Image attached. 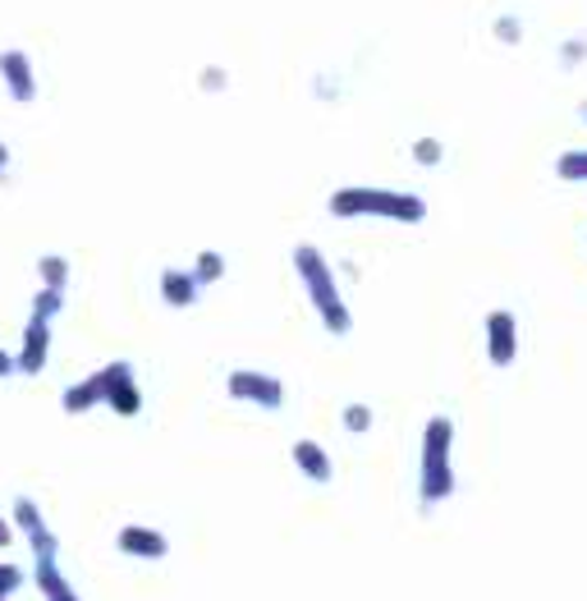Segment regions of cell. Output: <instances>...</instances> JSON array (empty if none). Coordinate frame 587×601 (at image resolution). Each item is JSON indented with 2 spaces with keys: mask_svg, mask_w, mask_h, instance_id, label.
<instances>
[{
  "mask_svg": "<svg viewBox=\"0 0 587 601\" xmlns=\"http://www.w3.org/2000/svg\"><path fill=\"white\" fill-rule=\"evenodd\" d=\"M106 404L120 413V418H134V413L143 408V391L134 382V367L129 363H110L106 367Z\"/></svg>",
  "mask_w": 587,
  "mask_h": 601,
  "instance_id": "cell-5",
  "label": "cell"
},
{
  "mask_svg": "<svg viewBox=\"0 0 587 601\" xmlns=\"http://www.w3.org/2000/svg\"><path fill=\"white\" fill-rule=\"evenodd\" d=\"M10 523H14V538H23L32 546V555H60V538H56V529L47 523L42 505H37L32 496H14Z\"/></svg>",
  "mask_w": 587,
  "mask_h": 601,
  "instance_id": "cell-1",
  "label": "cell"
},
{
  "mask_svg": "<svg viewBox=\"0 0 587 601\" xmlns=\"http://www.w3.org/2000/svg\"><path fill=\"white\" fill-rule=\"evenodd\" d=\"M294 460L312 473V477H331V464H326V455H322V450L317 445H312V441H303L299 450H294Z\"/></svg>",
  "mask_w": 587,
  "mask_h": 601,
  "instance_id": "cell-13",
  "label": "cell"
},
{
  "mask_svg": "<svg viewBox=\"0 0 587 601\" xmlns=\"http://www.w3.org/2000/svg\"><path fill=\"white\" fill-rule=\"evenodd\" d=\"M65 304H69V294H65V289H47V285H42V289L32 294V313H37V317H47V322H56V317L65 313Z\"/></svg>",
  "mask_w": 587,
  "mask_h": 601,
  "instance_id": "cell-12",
  "label": "cell"
},
{
  "mask_svg": "<svg viewBox=\"0 0 587 601\" xmlns=\"http://www.w3.org/2000/svg\"><path fill=\"white\" fill-rule=\"evenodd\" d=\"M10 161H14V157H10V142L0 138V184H10Z\"/></svg>",
  "mask_w": 587,
  "mask_h": 601,
  "instance_id": "cell-16",
  "label": "cell"
},
{
  "mask_svg": "<svg viewBox=\"0 0 587 601\" xmlns=\"http://www.w3.org/2000/svg\"><path fill=\"white\" fill-rule=\"evenodd\" d=\"M299 267H303V276H307V285H312V298H317V308L326 313V322H331L335 331H344L349 322H344V308H340V298H335V289H331V276H326V267H322V257L312 253V248H303V253H299Z\"/></svg>",
  "mask_w": 587,
  "mask_h": 601,
  "instance_id": "cell-4",
  "label": "cell"
},
{
  "mask_svg": "<svg viewBox=\"0 0 587 601\" xmlns=\"http://www.w3.org/2000/svg\"><path fill=\"white\" fill-rule=\"evenodd\" d=\"M97 404H106V367L92 372L88 382H78V386H69V391L60 395V408H65V413H88V408H97Z\"/></svg>",
  "mask_w": 587,
  "mask_h": 601,
  "instance_id": "cell-9",
  "label": "cell"
},
{
  "mask_svg": "<svg viewBox=\"0 0 587 601\" xmlns=\"http://www.w3.org/2000/svg\"><path fill=\"white\" fill-rule=\"evenodd\" d=\"M32 588L42 597H51V601H74L78 597V588L60 570V555H32Z\"/></svg>",
  "mask_w": 587,
  "mask_h": 601,
  "instance_id": "cell-6",
  "label": "cell"
},
{
  "mask_svg": "<svg viewBox=\"0 0 587 601\" xmlns=\"http://www.w3.org/2000/svg\"><path fill=\"white\" fill-rule=\"evenodd\" d=\"M23 583H28V574H23L19 565H10V560H0V601L14 597Z\"/></svg>",
  "mask_w": 587,
  "mask_h": 601,
  "instance_id": "cell-14",
  "label": "cell"
},
{
  "mask_svg": "<svg viewBox=\"0 0 587 601\" xmlns=\"http://www.w3.org/2000/svg\"><path fill=\"white\" fill-rule=\"evenodd\" d=\"M10 372H14V354L0 349V377H10Z\"/></svg>",
  "mask_w": 587,
  "mask_h": 601,
  "instance_id": "cell-18",
  "label": "cell"
},
{
  "mask_svg": "<svg viewBox=\"0 0 587 601\" xmlns=\"http://www.w3.org/2000/svg\"><path fill=\"white\" fill-rule=\"evenodd\" d=\"M229 395L239 400H257V404H281V382L276 377H257V372H234L229 377Z\"/></svg>",
  "mask_w": 587,
  "mask_h": 601,
  "instance_id": "cell-8",
  "label": "cell"
},
{
  "mask_svg": "<svg viewBox=\"0 0 587 601\" xmlns=\"http://www.w3.org/2000/svg\"><path fill=\"white\" fill-rule=\"evenodd\" d=\"M193 289H198V280H193V276H179V272L162 276V294H166V304H175V308L193 304Z\"/></svg>",
  "mask_w": 587,
  "mask_h": 601,
  "instance_id": "cell-11",
  "label": "cell"
},
{
  "mask_svg": "<svg viewBox=\"0 0 587 601\" xmlns=\"http://www.w3.org/2000/svg\"><path fill=\"white\" fill-rule=\"evenodd\" d=\"M0 83H6L10 101H19V106L37 101V69H32V56L19 51V47L0 51Z\"/></svg>",
  "mask_w": 587,
  "mask_h": 601,
  "instance_id": "cell-3",
  "label": "cell"
},
{
  "mask_svg": "<svg viewBox=\"0 0 587 601\" xmlns=\"http://www.w3.org/2000/svg\"><path fill=\"white\" fill-rule=\"evenodd\" d=\"M14 542V523L6 519V514H0V546H10Z\"/></svg>",
  "mask_w": 587,
  "mask_h": 601,
  "instance_id": "cell-17",
  "label": "cell"
},
{
  "mask_svg": "<svg viewBox=\"0 0 587 601\" xmlns=\"http://www.w3.org/2000/svg\"><path fill=\"white\" fill-rule=\"evenodd\" d=\"M37 280L47 289H65L69 294V257L65 253H42L37 257Z\"/></svg>",
  "mask_w": 587,
  "mask_h": 601,
  "instance_id": "cell-10",
  "label": "cell"
},
{
  "mask_svg": "<svg viewBox=\"0 0 587 601\" xmlns=\"http://www.w3.org/2000/svg\"><path fill=\"white\" fill-rule=\"evenodd\" d=\"M115 546H120L125 555H143V560H162L170 551V542L156 529H143V523H125L120 538H115Z\"/></svg>",
  "mask_w": 587,
  "mask_h": 601,
  "instance_id": "cell-7",
  "label": "cell"
},
{
  "mask_svg": "<svg viewBox=\"0 0 587 601\" xmlns=\"http://www.w3.org/2000/svg\"><path fill=\"white\" fill-rule=\"evenodd\" d=\"M221 272H225V262H221L216 253H203V257H198V276H193V280H203V285H207V280H216Z\"/></svg>",
  "mask_w": 587,
  "mask_h": 601,
  "instance_id": "cell-15",
  "label": "cell"
},
{
  "mask_svg": "<svg viewBox=\"0 0 587 601\" xmlns=\"http://www.w3.org/2000/svg\"><path fill=\"white\" fill-rule=\"evenodd\" d=\"M47 358H51V322L37 317V313H28L23 345H19V354H14V372H23V377H42Z\"/></svg>",
  "mask_w": 587,
  "mask_h": 601,
  "instance_id": "cell-2",
  "label": "cell"
}]
</instances>
